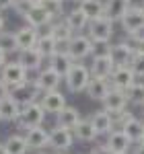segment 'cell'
<instances>
[{"label": "cell", "mask_w": 144, "mask_h": 154, "mask_svg": "<svg viewBox=\"0 0 144 154\" xmlns=\"http://www.w3.org/2000/svg\"><path fill=\"white\" fill-rule=\"evenodd\" d=\"M66 51L70 54V58L74 60V62H80V60L93 56V39L89 35H84V33H76V35L68 41Z\"/></svg>", "instance_id": "4"}, {"label": "cell", "mask_w": 144, "mask_h": 154, "mask_svg": "<svg viewBox=\"0 0 144 154\" xmlns=\"http://www.w3.org/2000/svg\"><path fill=\"white\" fill-rule=\"evenodd\" d=\"M80 119H83V115H80V111H78L76 107L66 105L60 113L56 115V125H60V128H68V130H74V128L80 123Z\"/></svg>", "instance_id": "20"}, {"label": "cell", "mask_w": 144, "mask_h": 154, "mask_svg": "<svg viewBox=\"0 0 144 154\" xmlns=\"http://www.w3.org/2000/svg\"><path fill=\"white\" fill-rule=\"evenodd\" d=\"M21 103L14 99V97H6V99H2L0 101V117L2 121H14L17 123V119L21 115Z\"/></svg>", "instance_id": "22"}, {"label": "cell", "mask_w": 144, "mask_h": 154, "mask_svg": "<svg viewBox=\"0 0 144 154\" xmlns=\"http://www.w3.org/2000/svg\"><path fill=\"white\" fill-rule=\"evenodd\" d=\"M121 130L126 131V136L132 140L134 144H140V140H142V134H144V119L140 117H132Z\"/></svg>", "instance_id": "30"}, {"label": "cell", "mask_w": 144, "mask_h": 154, "mask_svg": "<svg viewBox=\"0 0 144 154\" xmlns=\"http://www.w3.org/2000/svg\"><path fill=\"white\" fill-rule=\"evenodd\" d=\"M113 21L107 19V17H99V19H93L89 27H86V35L91 37L93 41H111L113 37Z\"/></svg>", "instance_id": "5"}, {"label": "cell", "mask_w": 144, "mask_h": 154, "mask_svg": "<svg viewBox=\"0 0 144 154\" xmlns=\"http://www.w3.org/2000/svg\"><path fill=\"white\" fill-rule=\"evenodd\" d=\"M0 80L6 82L11 88H14V86H21V84L29 82V72L25 70L17 60L14 62H6L0 68Z\"/></svg>", "instance_id": "3"}, {"label": "cell", "mask_w": 144, "mask_h": 154, "mask_svg": "<svg viewBox=\"0 0 144 154\" xmlns=\"http://www.w3.org/2000/svg\"><path fill=\"white\" fill-rule=\"evenodd\" d=\"M140 142H142V144H144V134H142V140H140Z\"/></svg>", "instance_id": "51"}, {"label": "cell", "mask_w": 144, "mask_h": 154, "mask_svg": "<svg viewBox=\"0 0 144 154\" xmlns=\"http://www.w3.org/2000/svg\"><path fill=\"white\" fill-rule=\"evenodd\" d=\"M56 154H68V150H66V152H56Z\"/></svg>", "instance_id": "49"}, {"label": "cell", "mask_w": 144, "mask_h": 154, "mask_svg": "<svg viewBox=\"0 0 144 154\" xmlns=\"http://www.w3.org/2000/svg\"><path fill=\"white\" fill-rule=\"evenodd\" d=\"M111 115H113V123H115V130H121V128H124V125H126V123H128V121H130L132 117H136V115H134L130 109H124V111L111 113Z\"/></svg>", "instance_id": "35"}, {"label": "cell", "mask_w": 144, "mask_h": 154, "mask_svg": "<svg viewBox=\"0 0 144 154\" xmlns=\"http://www.w3.org/2000/svg\"><path fill=\"white\" fill-rule=\"evenodd\" d=\"M74 64H76V62L70 58L68 51H58V54H56L54 58H49V62H48V66H52V68L58 72V74H62V76H66V74L72 70Z\"/></svg>", "instance_id": "27"}, {"label": "cell", "mask_w": 144, "mask_h": 154, "mask_svg": "<svg viewBox=\"0 0 144 154\" xmlns=\"http://www.w3.org/2000/svg\"><path fill=\"white\" fill-rule=\"evenodd\" d=\"M105 144H107V148L113 154H126V152H130V148L134 146V142L126 136L124 130H113L107 136V142Z\"/></svg>", "instance_id": "15"}, {"label": "cell", "mask_w": 144, "mask_h": 154, "mask_svg": "<svg viewBox=\"0 0 144 154\" xmlns=\"http://www.w3.org/2000/svg\"><path fill=\"white\" fill-rule=\"evenodd\" d=\"M84 11V14L93 21V19H99V17H105V2L103 0H84L78 4Z\"/></svg>", "instance_id": "31"}, {"label": "cell", "mask_w": 144, "mask_h": 154, "mask_svg": "<svg viewBox=\"0 0 144 154\" xmlns=\"http://www.w3.org/2000/svg\"><path fill=\"white\" fill-rule=\"evenodd\" d=\"M91 78H93L91 68L84 66L83 62H76V64L72 66V70L64 76V84H66L68 93L78 95V93H84V91H86V86H89V82H91Z\"/></svg>", "instance_id": "1"}, {"label": "cell", "mask_w": 144, "mask_h": 154, "mask_svg": "<svg viewBox=\"0 0 144 154\" xmlns=\"http://www.w3.org/2000/svg\"><path fill=\"white\" fill-rule=\"evenodd\" d=\"M111 51L109 41H93V56H105Z\"/></svg>", "instance_id": "39"}, {"label": "cell", "mask_w": 144, "mask_h": 154, "mask_svg": "<svg viewBox=\"0 0 144 154\" xmlns=\"http://www.w3.org/2000/svg\"><path fill=\"white\" fill-rule=\"evenodd\" d=\"M103 103V109L109 111V113H117V111H124V109H128L130 105V99H128V93L126 91H120V88H109L107 97L101 101Z\"/></svg>", "instance_id": "11"}, {"label": "cell", "mask_w": 144, "mask_h": 154, "mask_svg": "<svg viewBox=\"0 0 144 154\" xmlns=\"http://www.w3.org/2000/svg\"><path fill=\"white\" fill-rule=\"evenodd\" d=\"M74 2H78V4H80V2H84V0H74Z\"/></svg>", "instance_id": "50"}, {"label": "cell", "mask_w": 144, "mask_h": 154, "mask_svg": "<svg viewBox=\"0 0 144 154\" xmlns=\"http://www.w3.org/2000/svg\"><path fill=\"white\" fill-rule=\"evenodd\" d=\"M37 49L41 51V56H43L45 60H49V58H54V56L58 54V41L54 39L52 33H43V35H39Z\"/></svg>", "instance_id": "28"}, {"label": "cell", "mask_w": 144, "mask_h": 154, "mask_svg": "<svg viewBox=\"0 0 144 154\" xmlns=\"http://www.w3.org/2000/svg\"><path fill=\"white\" fill-rule=\"evenodd\" d=\"M39 103L43 105L45 113H52V115H58L62 109L68 105V103H66V95H64L62 91H49V93H43L41 99H39Z\"/></svg>", "instance_id": "13"}, {"label": "cell", "mask_w": 144, "mask_h": 154, "mask_svg": "<svg viewBox=\"0 0 144 154\" xmlns=\"http://www.w3.org/2000/svg\"><path fill=\"white\" fill-rule=\"evenodd\" d=\"M0 154H6V148H4V144H0Z\"/></svg>", "instance_id": "47"}, {"label": "cell", "mask_w": 144, "mask_h": 154, "mask_svg": "<svg viewBox=\"0 0 144 154\" xmlns=\"http://www.w3.org/2000/svg\"><path fill=\"white\" fill-rule=\"evenodd\" d=\"M120 25L126 35H142L144 33V8H130L121 17Z\"/></svg>", "instance_id": "6"}, {"label": "cell", "mask_w": 144, "mask_h": 154, "mask_svg": "<svg viewBox=\"0 0 144 154\" xmlns=\"http://www.w3.org/2000/svg\"><path fill=\"white\" fill-rule=\"evenodd\" d=\"M130 11L128 0H105V17L111 19L113 23H120L121 17Z\"/></svg>", "instance_id": "25"}, {"label": "cell", "mask_w": 144, "mask_h": 154, "mask_svg": "<svg viewBox=\"0 0 144 154\" xmlns=\"http://www.w3.org/2000/svg\"><path fill=\"white\" fill-rule=\"evenodd\" d=\"M130 68L134 70V74H136L138 78H144V54H138V51H136V56H134L132 62H130Z\"/></svg>", "instance_id": "36"}, {"label": "cell", "mask_w": 144, "mask_h": 154, "mask_svg": "<svg viewBox=\"0 0 144 154\" xmlns=\"http://www.w3.org/2000/svg\"><path fill=\"white\" fill-rule=\"evenodd\" d=\"M109 56H111V60H113L115 66H130L132 58L136 56V49L124 39V41H120V43H113V45H111Z\"/></svg>", "instance_id": "14"}, {"label": "cell", "mask_w": 144, "mask_h": 154, "mask_svg": "<svg viewBox=\"0 0 144 154\" xmlns=\"http://www.w3.org/2000/svg\"><path fill=\"white\" fill-rule=\"evenodd\" d=\"M33 80H35L37 88L41 93H49V91H58L60 88V82L64 80V76L58 74L52 66H45V68H41L37 72V78H33Z\"/></svg>", "instance_id": "8"}, {"label": "cell", "mask_w": 144, "mask_h": 154, "mask_svg": "<svg viewBox=\"0 0 144 154\" xmlns=\"http://www.w3.org/2000/svg\"><path fill=\"white\" fill-rule=\"evenodd\" d=\"M43 56L37 48H29V49H21L17 54V62L23 66L27 72H39L43 68Z\"/></svg>", "instance_id": "9"}, {"label": "cell", "mask_w": 144, "mask_h": 154, "mask_svg": "<svg viewBox=\"0 0 144 154\" xmlns=\"http://www.w3.org/2000/svg\"><path fill=\"white\" fill-rule=\"evenodd\" d=\"M132 154H144V144L140 142V144H136V148H134V152Z\"/></svg>", "instance_id": "45"}, {"label": "cell", "mask_w": 144, "mask_h": 154, "mask_svg": "<svg viewBox=\"0 0 144 154\" xmlns=\"http://www.w3.org/2000/svg\"><path fill=\"white\" fill-rule=\"evenodd\" d=\"M14 0H0V11H6V8H12Z\"/></svg>", "instance_id": "42"}, {"label": "cell", "mask_w": 144, "mask_h": 154, "mask_svg": "<svg viewBox=\"0 0 144 154\" xmlns=\"http://www.w3.org/2000/svg\"><path fill=\"white\" fill-rule=\"evenodd\" d=\"M126 41H128L138 54H144V33L142 35H126Z\"/></svg>", "instance_id": "38"}, {"label": "cell", "mask_w": 144, "mask_h": 154, "mask_svg": "<svg viewBox=\"0 0 144 154\" xmlns=\"http://www.w3.org/2000/svg\"><path fill=\"white\" fill-rule=\"evenodd\" d=\"M4 25H6V21H4V17H2V14H0V33H2V31H4Z\"/></svg>", "instance_id": "46"}, {"label": "cell", "mask_w": 144, "mask_h": 154, "mask_svg": "<svg viewBox=\"0 0 144 154\" xmlns=\"http://www.w3.org/2000/svg\"><path fill=\"white\" fill-rule=\"evenodd\" d=\"M74 140H76V138H74V131L68 130V128L56 125V128L49 130V148H54L56 152H66V150H70Z\"/></svg>", "instance_id": "7"}, {"label": "cell", "mask_w": 144, "mask_h": 154, "mask_svg": "<svg viewBox=\"0 0 144 154\" xmlns=\"http://www.w3.org/2000/svg\"><path fill=\"white\" fill-rule=\"evenodd\" d=\"M4 148H6V154H27L29 144H27V140H25V136H21V134H12V136L6 138Z\"/></svg>", "instance_id": "29"}, {"label": "cell", "mask_w": 144, "mask_h": 154, "mask_svg": "<svg viewBox=\"0 0 144 154\" xmlns=\"http://www.w3.org/2000/svg\"><path fill=\"white\" fill-rule=\"evenodd\" d=\"M6 97H11V86L0 80V101H2V99H6Z\"/></svg>", "instance_id": "41"}, {"label": "cell", "mask_w": 144, "mask_h": 154, "mask_svg": "<svg viewBox=\"0 0 144 154\" xmlns=\"http://www.w3.org/2000/svg\"><path fill=\"white\" fill-rule=\"evenodd\" d=\"M109 88H111L109 80H105V78H91V82H89L84 93H86L89 99H93V101H103L107 97Z\"/></svg>", "instance_id": "24"}, {"label": "cell", "mask_w": 144, "mask_h": 154, "mask_svg": "<svg viewBox=\"0 0 144 154\" xmlns=\"http://www.w3.org/2000/svg\"><path fill=\"white\" fill-rule=\"evenodd\" d=\"M48 33H52L54 39H56L58 43H68L72 37L76 35V33L70 29V25L66 23L64 19H60V21H56V23L49 25V27H48Z\"/></svg>", "instance_id": "26"}, {"label": "cell", "mask_w": 144, "mask_h": 154, "mask_svg": "<svg viewBox=\"0 0 144 154\" xmlns=\"http://www.w3.org/2000/svg\"><path fill=\"white\" fill-rule=\"evenodd\" d=\"M25 21H27V25H31V27H35V29H41V27H49L52 25V21H54V17L49 14L41 4H33V8L27 12L23 17Z\"/></svg>", "instance_id": "17"}, {"label": "cell", "mask_w": 144, "mask_h": 154, "mask_svg": "<svg viewBox=\"0 0 144 154\" xmlns=\"http://www.w3.org/2000/svg\"><path fill=\"white\" fill-rule=\"evenodd\" d=\"M126 93H128V99H130V105L144 107V82L142 80H136Z\"/></svg>", "instance_id": "33"}, {"label": "cell", "mask_w": 144, "mask_h": 154, "mask_svg": "<svg viewBox=\"0 0 144 154\" xmlns=\"http://www.w3.org/2000/svg\"><path fill=\"white\" fill-rule=\"evenodd\" d=\"M45 109L43 105L35 101V103H27V105L21 107V115L17 119V125L21 128V130H31V128H39V125H43V119H45Z\"/></svg>", "instance_id": "2"}, {"label": "cell", "mask_w": 144, "mask_h": 154, "mask_svg": "<svg viewBox=\"0 0 144 154\" xmlns=\"http://www.w3.org/2000/svg\"><path fill=\"white\" fill-rule=\"evenodd\" d=\"M41 6H43L54 19H60L62 14H64V0H43Z\"/></svg>", "instance_id": "34"}, {"label": "cell", "mask_w": 144, "mask_h": 154, "mask_svg": "<svg viewBox=\"0 0 144 154\" xmlns=\"http://www.w3.org/2000/svg\"><path fill=\"white\" fill-rule=\"evenodd\" d=\"M0 121H2V117H0Z\"/></svg>", "instance_id": "54"}, {"label": "cell", "mask_w": 144, "mask_h": 154, "mask_svg": "<svg viewBox=\"0 0 144 154\" xmlns=\"http://www.w3.org/2000/svg\"><path fill=\"white\" fill-rule=\"evenodd\" d=\"M142 119H144V107H142Z\"/></svg>", "instance_id": "52"}, {"label": "cell", "mask_w": 144, "mask_h": 154, "mask_svg": "<svg viewBox=\"0 0 144 154\" xmlns=\"http://www.w3.org/2000/svg\"><path fill=\"white\" fill-rule=\"evenodd\" d=\"M6 58H8V54H6V51H4V49L0 48V68H2V66H4V64H6Z\"/></svg>", "instance_id": "44"}, {"label": "cell", "mask_w": 144, "mask_h": 154, "mask_svg": "<svg viewBox=\"0 0 144 154\" xmlns=\"http://www.w3.org/2000/svg\"><path fill=\"white\" fill-rule=\"evenodd\" d=\"M91 154H113V152L107 148V144H97L95 148L91 150Z\"/></svg>", "instance_id": "40"}, {"label": "cell", "mask_w": 144, "mask_h": 154, "mask_svg": "<svg viewBox=\"0 0 144 154\" xmlns=\"http://www.w3.org/2000/svg\"><path fill=\"white\" fill-rule=\"evenodd\" d=\"M17 35V43L19 49H29V48H37V41H39V31L31 25H23L14 31Z\"/></svg>", "instance_id": "19"}, {"label": "cell", "mask_w": 144, "mask_h": 154, "mask_svg": "<svg viewBox=\"0 0 144 154\" xmlns=\"http://www.w3.org/2000/svg\"><path fill=\"white\" fill-rule=\"evenodd\" d=\"M64 21L70 25V29L74 33H83L84 29L89 27V23H91V19L84 14V11L80 6H76V8H72L70 12H66V14H64Z\"/></svg>", "instance_id": "21"}, {"label": "cell", "mask_w": 144, "mask_h": 154, "mask_svg": "<svg viewBox=\"0 0 144 154\" xmlns=\"http://www.w3.org/2000/svg\"><path fill=\"white\" fill-rule=\"evenodd\" d=\"M25 140L29 144V150H43L49 148V131L45 128H31L25 134Z\"/></svg>", "instance_id": "16"}, {"label": "cell", "mask_w": 144, "mask_h": 154, "mask_svg": "<svg viewBox=\"0 0 144 154\" xmlns=\"http://www.w3.org/2000/svg\"><path fill=\"white\" fill-rule=\"evenodd\" d=\"M91 121H93V125H95V130L99 131V136H109L111 131L115 130V123H113V115L105 111V109H99L95 111L93 115H91Z\"/></svg>", "instance_id": "18"}, {"label": "cell", "mask_w": 144, "mask_h": 154, "mask_svg": "<svg viewBox=\"0 0 144 154\" xmlns=\"http://www.w3.org/2000/svg\"><path fill=\"white\" fill-rule=\"evenodd\" d=\"M37 154H45V152H37Z\"/></svg>", "instance_id": "53"}, {"label": "cell", "mask_w": 144, "mask_h": 154, "mask_svg": "<svg viewBox=\"0 0 144 154\" xmlns=\"http://www.w3.org/2000/svg\"><path fill=\"white\" fill-rule=\"evenodd\" d=\"M0 48L4 49L8 56L21 51V49H19V43H17V35H14V31H2V33H0Z\"/></svg>", "instance_id": "32"}, {"label": "cell", "mask_w": 144, "mask_h": 154, "mask_svg": "<svg viewBox=\"0 0 144 154\" xmlns=\"http://www.w3.org/2000/svg\"><path fill=\"white\" fill-rule=\"evenodd\" d=\"M136 80H138V76L134 74L130 66H115L113 74L109 76V84L113 88H120V91H128Z\"/></svg>", "instance_id": "10"}, {"label": "cell", "mask_w": 144, "mask_h": 154, "mask_svg": "<svg viewBox=\"0 0 144 154\" xmlns=\"http://www.w3.org/2000/svg\"><path fill=\"white\" fill-rule=\"evenodd\" d=\"M33 8V4H31V0H14V4H12V11L17 12L19 17H25L27 12Z\"/></svg>", "instance_id": "37"}, {"label": "cell", "mask_w": 144, "mask_h": 154, "mask_svg": "<svg viewBox=\"0 0 144 154\" xmlns=\"http://www.w3.org/2000/svg\"><path fill=\"white\" fill-rule=\"evenodd\" d=\"M130 8H144V0H128Z\"/></svg>", "instance_id": "43"}, {"label": "cell", "mask_w": 144, "mask_h": 154, "mask_svg": "<svg viewBox=\"0 0 144 154\" xmlns=\"http://www.w3.org/2000/svg\"><path fill=\"white\" fill-rule=\"evenodd\" d=\"M126 154H130V152H126Z\"/></svg>", "instance_id": "55"}, {"label": "cell", "mask_w": 144, "mask_h": 154, "mask_svg": "<svg viewBox=\"0 0 144 154\" xmlns=\"http://www.w3.org/2000/svg\"><path fill=\"white\" fill-rule=\"evenodd\" d=\"M74 138L78 140V142H95L97 138H99V131L95 130V125H93V121L91 119H80V123L74 128Z\"/></svg>", "instance_id": "23"}, {"label": "cell", "mask_w": 144, "mask_h": 154, "mask_svg": "<svg viewBox=\"0 0 144 154\" xmlns=\"http://www.w3.org/2000/svg\"><path fill=\"white\" fill-rule=\"evenodd\" d=\"M31 4H43V0H31Z\"/></svg>", "instance_id": "48"}, {"label": "cell", "mask_w": 144, "mask_h": 154, "mask_svg": "<svg viewBox=\"0 0 144 154\" xmlns=\"http://www.w3.org/2000/svg\"><path fill=\"white\" fill-rule=\"evenodd\" d=\"M89 68H91L93 78H105V80H109V76L115 70V64H113L111 56L105 54V56H93V62H91Z\"/></svg>", "instance_id": "12"}]
</instances>
